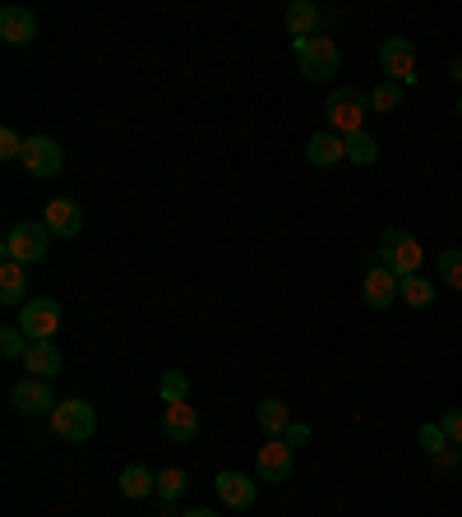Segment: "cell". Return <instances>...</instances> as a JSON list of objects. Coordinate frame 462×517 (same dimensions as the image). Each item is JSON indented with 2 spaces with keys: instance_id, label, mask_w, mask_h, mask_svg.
Returning <instances> with one entry per match:
<instances>
[{
  "instance_id": "1",
  "label": "cell",
  "mask_w": 462,
  "mask_h": 517,
  "mask_svg": "<svg viewBox=\"0 0 462 517\" xmlns=\"http://www.w3.org/2000/svg\"><path fill=\"white\" fill-rule=\"evenodd\" d=\"M296 70H301L305 79H310V84H324V79H333V74L342 70V51H338V42H333L329 33L296 42Z\"/></svg>"
},
{
  "instance_id": "2",
  "label": "cell",
  "mask_w": 462,
  "mask_h": 517,
  "mask_svg": "<svg viewBox=\"0 0 462 517\" xmlns=\"http://www.w3.org/2000/svg\"><path fill=\"white\" fill-rule=\"evenodd\" d=\"M47 241H51L47 222H14V227L5 231L0 250H5V259L28 268V264H42V259H47Z\"/></svg>"
},
{
  "instance_id": "3",
  "label": "cell",
  "mask_w": 462,
  "mask_h": 517,
  "mask_svg": "<svg viewBox=\"0 0 462 517\" xmlns=\"http://www.w3.org/2000/svg\"><path fill=\"white\" fill-rule=\"evenodd\" d=\"M375 254H379V259H384V264H389L398 277H416V273H421V259H426V254H421V241H416L407 227H389V231H384V236H379V250H375Z\"/></svg>"
},
{
  "instance_id": "4",
  "label": "cell",
  "mask_w": 462,
  "mask_h": 517,
  "mask_svg": "<svg viewBox=\"0 0 462 517\" xmlns=\"http://www.w3.org/2000/svg\"><path fill=\"white\" fill-rule=\"evenodd\" d=\"M365 111H370V93H361V88H338V93L329 97V107H324V121H329L333 134H361V121Z\"/></svg>"
},
{
  "instance_id": "5",
  "label": "cell",
  "mask_w": 462,
  "mask_h": 517,
  "mask_svg": "<svg viewBox=\"0 0 462 517\" xmlns=\"http://www.w3.org/2000/svg\"><path fill=\"white\" fill-rule=\"evenodd\" d=\"M51 430L61 434L65 444H84V439H93V430H98V411L88 407L84 397H65L61 407L51 411Z\"/></svg>"
},
{
  "instance_id": "6",
  "label": "cell",
  "mask_w": 462,
  "mask_h": 517,
  "mask_svg": "<svg viewBox=\"0 0 462 517\" xmlns=\"http://www.w3.org/2000/svg\"><path fill=\"white\" fill-rule=\"evenodd\" d=\"M398 287H402V277L393 273L379 254H370L365 259V273H361V296H365V305L370 310H389L393 301H398Z\"/></svg>"
},
{
  "instance_id": "7",
  "label": "cell",
  "mask_w": 462,
  "mask_h": 517,
  "mask_svg": "<svg viewBox=\"0 0 462 517\" xmlns=\"http://www.w3.org/2000/svg\"><path fill=\"white\" fill-rule=\"evenodd\" d=\"M24 167L28 176H37V181H56L65 171V148L51 139V134H33L24 144Z\"/></svg>"
},
{
  "instance_id": "8",
  "label": "cell",
  "mask_w": 462,
  "mask_h": 517,
  "mask_svg": "<svg viewBox=\"0 0 462 517\" xmlns=\"http://www.w3.org/2000/svg\"><path fill=\"white\" fill-rule=\"evenodd\" d=\"M292 467H296V448L287 439H268L255 453V476L268 485H287L292 481Z\"/></svg>"
},
{
  "instance_id": "9",
  "label": "cell",
  "mask_w": 462,
  "mask_h": 517,
  "mask_svg": "<svg viewBox=\"0 0 462 517\" xmlns=\"http://www.w3.org/2000/svg\"><path fill=\"white\" fill-rule=\"evenodd\" d=\"M19 328L28 333V342H51V337L61 333V305L51 301V296H33L19 314Z\"/></svg>"
},
{
  "instance_id": "10",
  "label": "cell",
  "mask_w": 462,
  "mask_h": 517,
  "mask_svg": "<svg viewBox=\"0 0 462 517\" xmlns=\"http://www.w3.org/2000/svg\"><path fill=\"white\" fill-rule=\"evenodd\" d=\"M10 407L19 411V416H51V411L61 407V397L51 393L47 379H19V384L10 388Z\"/></svg>"
},
{
  "instance_id": "11",
  "label": "cell",
  "mask_w": 462,
  "mask_h": 517,
  "mask_svg": "<svg viewBox=\"0 0 462 517\" xmlns=\"http://www.w3.org/2000/svg\"><path fill=\"white\" fill-rule=\"evenodd\" d=\"M379 65L389 74V84H416V47L412 37H389L384 47H379Z\"/></svg>"
},
{
  "instance_id": "12",
  "label": "cell",
  "mask_w": 462,
  "mask_h": 517,
  "mask_svg": "<svg viewBox=\"0 0 462 517\" xmlns=\"http://www.w3.org/2000/svg\"><path fill=\"white\" fill-rule=\"evenodd\" d=\"M213 490H218V499H222L227 508H236V513L255 508V481H250L245 471H218Z\"/></svg>"
},
{
  "instance_id": "13",
  "label": "cell",
  "mask_w": 462,
  "mask_h": 517,
  "mask_svg": "<svg viewBox=\"0 0 462 517\" xmlns=\"http://www.w3.org/2000/svg\"><path fill=\"white\" fill-rule=\"evenodd\" d=\"M42 222H47V231L51 236H79L84 231V208L74 204V199H51L47 204V213H42Z\"/></svg>"
},
{
  "instance_id": "14",
  "label": "cell",
  "mask_w": 462,
  "mask_h": 517,
  "mask_svg": "<svg viewBox=\"0 0 462 517\" xmlns=\"http://www.w3.org/2000/svg\"><path fill=\"white\" fill-rule=\"evenodd\" d=\"M0 37H5L10 47H28L37 37V19L24 5H5V10H0Z\"/></svg>"
},
{
  "instance_id": "15",
  "label": "cell",
  "mask_w": 462,
  "mask_h": 517,
  "mask_svg": "<svg viewBox=\"0 0 462 517\" xmlns=\"http://www.w3.org/2000/svg\"><path fill=\"white\" fill-rule=\"evenodd\" d=\"M305 157H310L315 167H338V162H347V139L333 130H319V134H310Z\"/></svg>"
},
{
  "instance_id": "16",
  "label": "cell",
  "mask_w": 462,
  "mask_h": 517,
  "mask_svg": "<svg viewBox=\"0 0 462 517\" xmlns=\"http://www.w3.org/2000/svg\"><path fill=\"white\" fill-rule=\"evenodd\" d=\"M255 425L268 434V439H282V434L292 430V407L282 402V397H264L255 407Z\"/></svg>"
},
{
  "instance_id": "17",
  "label": "cell",
  "mask_w": 462,
  "mask_h": 517,
  "mask_svg": "<svg viewBox=\"0 0 462 517\" xmlns=\"http://www.w3.org/2000/svg\"><path fill=\"white\" fill-rule=\"evenodd\" d=\"M287 33H292L296 42L324 33V14H319V5H310V0H296V5H287Z\"/></svg>"
},
{
  "instance_id": "18",
  "label": "cell",
  "mask_w": 462,
  "mask_h": 517,
  "mask_svg": "<svg viewBox=\"0 0 462 517\" xmlns=\"http://www.w3.org/2000/svg\"><path fill=\"white\" fill-rule=\"evenodd\" d=\"M61 351H56V342H28L24 351V370L33 374V379H51V374H61Z\"/></svg>"
},
{
  "instance_id": "19",
  "label": "cell",
  "mask_w": 462,
  "mask_h": 517,
  "mask_svg": "<svg viewBox=\"0 0 462 517\" xmlns=\"http://www.w3.org/2000/svg\"><path fill=\"white\" fill-rule=\"evenodd\" d=\"M162 430H167L171 444H190V439L199 434V416H195V407H185V402L167 407V416H162Z\"/></svg>"
},
{
  "instance_id": "20",
  "label": "cell",
  "mask_w": 462,
  "mask_h": 517,
  "mask_svg": "<svg viewBox=\"0 0 462 517\" xmlns=\"http://www.w3.org/2000/svg\"><path fill=\"white\" fill-rule=\"evenodd\" d=\"M0 301L19 305V310L28 305V273H24V264H14V259L0 264Z\"/></svg>"
},
{
  "instance_id": "21",
  "label": "cell",
  "mask_w": 462,
  "mask_h": 517,
  "mask_svg": "<svg viewBox=\"0 0 462 517\" xmlns=\"http://www.w3.org/2000/svg\"><path fill=\"white\" fill-rule=\"evenodd\" d=\"M121 494L125 499H144V494H158V476L148 467H125L121 471Z\"/></svg>"
},
{
  "instance_id": "22",
  "label": "cell",
  "mask_w": 462,
  "mask_h": 517,
  "mask_svg": "<svg viewBox=\"0 0 462 517\" xmlns=\"http://www.w3.org/2000/svg\"><path fill=\"white\" fill-rule=\"evenodd\" d=\"M398 296H402L407 305H412V310H426V305H435V287H430V282H426L421 273H416V277H402Z\"/></svg>"
},
{
  "instance_id": "23",
  "label": "cell",
  "mask_w": 462,
  "mask_h": 517,
  "mask_svg": "<svg viewBox=\"0 0 462 517\" xmlns=\"http://www.w3.org/2000/svg\"><path fill=\"white\" fill-rule=\"evenodd\" d=\"M347 162H356V167H370V162H379V144L375 134H347Z\"/></svg>"
},
{
  "instance_id": "24",
  "label": "cell",
  "mask_w": 462,
  "mask_h": 517,
  "mask_svg": "<svg viewBox=\"0 0 462 517\" xmlns=\"http://www.w3.org/2000/svg\"><path fill=\"white\" fill-rule=\"evenodd\" d=\"M402 107V84H375L370 88V111H379V116H389V111H398Z\"/></svg>"
},
{
  "instance_id": "25",
  "label": "cell",
  "mask_w": 462,
  "mask_h": 517,
  "mask_svg": "<svg viewBox=\"0 0 462 517\" xmlns=\"http://www.w3.org/2000/svg\"><path fill=\"white\" fill-rule=\"evenodd\" d=\"M24 351H28L24 328H14V324L0 328V356H5V361H24Z\"/></svg>"
},
{
  "instance_id": "26",
  "label": "cell",
  "mask_w": 462,
  "mask_h": 517,
  "mask_svg": "<svg viewBox=\"0 0 462 517\" xmlns=\"http://www.w3.org/2000/svg\"><path fill=\"white\" fill-rule=\"evenodd\" d=\"M181 494H185V471L181 467L158 471V499H162V504H176Z\"/></svg>"
},
{
  "instance_id": "27",
  "label": "cell",
  "mask_w": 462,
  "mask_h": 517,
  "mask_svg": "<svg viewBox=\"0 0 462 517\" xmlns=\"http://www.w3.org/2000/svg\"><path fill=\"white\" fill-rule=\"evenodd\" d=\"M158 388H162V402H167V407H176V402H185V393H190V379H185L181 370H167Z\"/></svg>"
},
{
  "instance_id": "28",
  "label": "cell",
  "mask_w": 462,
  "mask_h": 517,
  "mask_svg": "<svg viewBox=\"0 0 462 517\" xmlns=\"http://www.w3.org/2000/svg\"><path fill=\"white\" fill-rule=\"evenodd\" d=\"M435 268H439V277H444L453 291H462V250H444L435 259Z\"/></svg>"
},
{
  "instance_id": "29",
  "label": "cell",
  "mask_w": 462,
  "mask_h": 517,
  "mask_svg": "<svg viewBox=\"0 0 462 517\" xmlns=\"http://www.w3.org/2000/svg\"><path fill=\"white\" fill-rule=\"evenodd\" d=\"M24 144H28V139H19L10 125L0 130V157H5V162H24Z\"/></svg>"
},
{
  "instance_id": "30",
  "label": "cell",
  "mask_w": 462,
  "mask_h": 517,
  "mask_svg": "<svg viewBox=\"0 0 462 517\" xmlns=\"http://www.w3.org/2000/svg\"><path fill=\"white\" fill-rule=\"evenodd\" d=\"M421 448L426 453H449V434L439 430V425H421Z\"/></svg>"
},
{
  "instance_id": "31",
  "label": "cell",
  "mask_w": 462,
  "mask_h": 517,
  "mask_svg": "<svg viewBox=\"0 0 462 517\" xmlns=\"http://www.w3.org/2000/svg\"><path fill=\"white\" fill-rule=\"evenodd\" d=\"M439 430L449 434V444H462V411H458V407H453V411H449V416H444V421H439Z\"/></svg>"
},
{
  "instance_id": "32",
  "label": "cell",
  "mask_w": 462,
  "mask_h": 517,
  "mask_svg": "<svg viewBox=\"0 0 462 517\" xmlns=\"http://www.w3.org/2000/svg\"><path fill=\"white\" fill-rule=\"evenodd\" d=\"M282 439H287V444H292V448H301V444H305V439H310V425H301V421H292V430L282 434Z\"/></svg>"
},
{
  "instance_id": "33",
  "label": "cell",
  "mask_w": 462,
  "mask_h": 517,
  "mask_svg": "<svg viewBox=\"0 0 462 517\" xmlns=\"http://www.w3.org/2000/svg\"><path fill=\"white\" fill-rule=\"evenodd\" d=\"M185 517H218V513H208V508H190Z\"/></svg>"
},
{
  "instance_id": "34",
  "label": "cell",
  "mask_w": 462,
  "mask_h": 517,
  "mask_svg": "<svg viewBox=\"0 0 462 517\" xmlns=\"http://www.w3.org/2000/svg\"><path fill=\"white\" fill-rule=\"evenodd\" d=\"M453 79H458V84H462V61H458V65H453Z\"/></svg>"
},
{
  "instance_id": "35",
  "label": "cell",
  "mask_w": 462,
  "mask_h": 517,
  "mask_svg": "<svg viewBox=\"0 0 462 517\" xmlns=\"http://www.w3.org/2000/svg\"><path fill=\"white\" fill-rule=\"evenodd\" d=\"M458 116H462V102H458Z\"/></svg>"
}]
</instances>
